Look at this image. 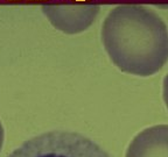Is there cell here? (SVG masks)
<instances>
[{"mask_svg":"<svg viewBox=\"0 0 168 157\" xmlns=\"http://www.w3.org/2000/svg\"><path fill=\"white\" fill-rule=\"evenodd\" d=\"M162 98L165 101V105L168 109V73L164 78V84H162Z\"/></svg>","mask_w":168,"mask_h":157,"instance_id":"obj_5","label":"cell"},{"mask_svg":"<svg viewBox=\"0 0 168 157\" xmlns=\"http://www.w3.org/2000/svg\"><path fill=\"white\" fill-rule=\"evenodd\" d=\"M42 13L52 26L65 34L73 35L87 30L100 11L99 5H46Z\"/></svg>","mask_w":168,"mask_h":157,"instance_id":"obj_3","label":"cell"},{"mask_svg":"<svg viewBox=\"0 0 168 157\" xmlns=\"http://www.w3.org/2000/svg\"><path fill=\"white\" fill-rule=\"evenodd\" d=\"M74 1H77V2H84V1H88V0H74Z\"/></svg>","mask_w":168,"mask_h":157,"instance_id":"obj_7","label":"cell"},{"mask_svg":"<svg viewBox=\"0 0 168 157\" xmlns=\"http://www.w3.org/2000/svg\"><path fill=\"white\" fill-rule=\"evenodd\" d=\"M2 143H4V128H2V125L0 122V150H1Z\"/></svg>","mask_w":168,"mask_h":157,"instance_id":"obj_6","label":"cell"},{"mask_svg":"<svg viewBox=\"0 0 168 157\" xmlns=\"http://www.w3.org/2000/svg\"><path fill=\"white\" fill-rule=\"evenodd\" d=\"M104 49L123 72L148 77L168 60V27L153 9L118 5L108 13L100 30Z\"/></svg>","mask_w":168,"mask_h":157,"instance_id":"obj_1","label":"cell"},{"mask_svg":"<svg viewBox=\"0 0 168 157\" xmlns=\"http://www.w3.org/2000/svg\"><path fill=\"white\" fill-rule=\"evenodd\" d=\"M7 157H110L90 138L78 133L54 130L27 140Z\"/></svg>","mask_w":168,"mask_h":157,"instance_id":"obj_2","label":"cell"},{"mask_svg":"<svg viewBox=\"0 0 168 157\" xmlns=\"http://www.w3.org/2000/svg\"><path fill=\"white\" fill-rule=\"evenodd\" d=\"M126 157H168V125H158L139 133L126 151Z\"/></svg>","mask_w":168,"mask_h":157,"instance_id":"obj_4","label":"cell"}]
</instances>
